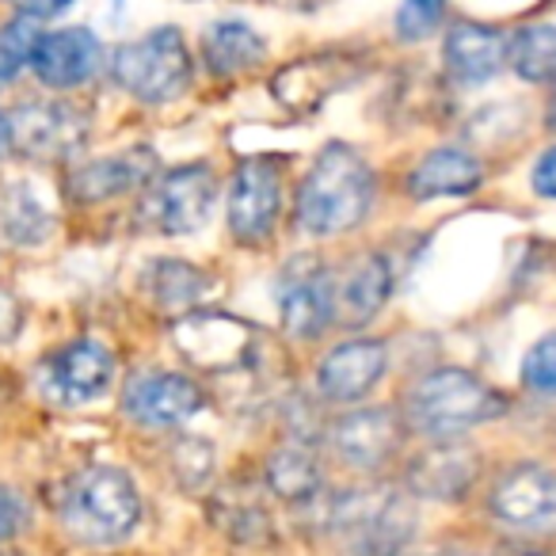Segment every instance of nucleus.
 Masks as SVG:
<instances>
[{
  "label": "nucleus",
  "instance_id": "f257e3e1",
  "mask_svg": "<svg viewBox=\"0 0 556 556\" xmlns=\"http://www.w3.org/2000/svg\"><path fill=\"white\" fill-rule=\"evenodd\" d=\"M374 202V168L351 146H325L298 187V225L313 237H336L366 222Z\"/></svg>",
  "mask_w": 556,
  "mask_h": 556
},
{
  "label": "nucleus",
  "instance_id": "f03ea898",
  "mask_svg": "<svg viewBox=\"0 0 556 556\" xmlns=\"http://www.w3.org/2000/svg\"><path fill=\"white\" fill-rule=\"evenodd\" d=\"M138 488L126 472L108 469V465H92V469L77 472L62 492V522L77 538L96 541V545L123 541L138 526Z\"/></svg>",
  "mask_w": 556,
  "mask_h": 556
},
{
  "label": "nucleus",
  "instance_id": "7ed1b4c3",
  "mask_svg": "<svg viewBox=\"0 0 556 556\" xmlns=\"http://www.w3.org/2000/svg\"><path fill=\"white\" fill-rule=\"evenodd\" d=\"M503 401L469 370H431L408 396V424L427 439H454L484 419L500 416Z\"/></svg>",
  "mask_w": 556,
  "mask_h": 556
},
{
  "label": "nucleus",
  "instance_id": "20e7f679",
  "mask_svg": "<svg viewBox=\"0 0 556 556\" xmlns=\"http://www.w3.org/2000/svg\"><path fill=\"white\" fill-rule=\"evenodd\" d=\"M111 77L141 103H168L191 85V50L179 27H156L111 58Z\"/></svg>",
  "mask_w": 556,
  "mask_h": 556
},
{
  "label": "nucleus",
  "instance_id": "39448f33",
  "mask_svg": "<svg viewBox=\"0 0 556 556\" xmlns=\"http://www.w3.org/2000/svg\"><path fill=\"white\" fill-rule=\"evenodd\" d=\"M217 199V179L206 164H187V168H172L168 176H161L149 191L146 206V225L156 232H194L210 222V210Z\"/></svg>",
  "mask_w": 556,
  "mask_h": 556
},
{
  "label": "nucleus",
  "instance_id": "423d86ee",
  "mask_svg": "<svg viewBox=\"0 0 556 556\" xmlns=\"http://www.w3.org/2000/svg\"><path fill=\"white\" fill-rule=\"evenodd\" d=\"M282 210V168L275 161H244L229 187V229L240 244H260L270 237Z\"/></svg>",
  "mask_w": 556,
  "mask_h": 556
},
{
  "label": "nucleus",
  "instance_id": "0eeeda50",
  "mask_svg": "<svg viewBox=\"0 0 556 556\" xmlns=\"http://www.w3.org/2000/svg\"><path fill=\"white\" fill-rule=\"evenodd\" d=\"M492 510L522 533L556 530V472L545 465H515L492 488Z\"/></svg>",
  "mask_w": 556,
  "mask_h": 556
},
{
  "label": "nucleus",
  "instance_id": "6e6552de",
  "mask_svg": "<svg viewBox=\"0 0 556 556\" xmlns=\"http://www.w3.org/2000/svg\"><path fill=\"white\" fill-rule=\"evenodd\" d=\"M278 313H282V328L294 340H317L336 320L332 275L313 260L290 263L278 282Z\"/></svg>",
  "mask_w": 556,
  "mask_h": 556
},
{
  "label": "nucleus",
  "instance_id": "1a4fd4ad",
  "mask_svg": "<svg viewBox=\"0 0 556 556\" xmlns=\"http://www.w3.org/2000/svg\"><path fill=\"white\" fill-rule=\"evenodd\" d=\"M115 378V358L103 343L77 340L47 358V389L62 404H88Z\"/></svg>",
  "mask_w": 556,
  "mask_h": 556
},
{
  "label": "nucleus",
  "instance_id": "9d476101",
  "mask_svg": "<svg viewBox=\"0 0 556 556\" xmlns=\"http://www.w3.org/2000/svg\"><path fill=\"white\" fill-rule=\"evenodd\" d=\"M123 408L141 427H179L202 408V393L184 374H141L126 386Z\"/></svg>",
  "mask_w": 556,
  "mask_h": 556
},
{
  "label": "nucleus",
  "instance_id": "9b49d317",
  "mask_svg": "<svg viewBox=\"0 0 556 556\" xmlns=\"http://www.w3.org/2000/svg\"><path fill=\"white\" fill-rule=\"evenodd\" d=\"M12 123V146L24 149L27 156H65L85 141V115L70 103H27Z\"/></svg>",
  "mask_w": 556,
  "mask_h": 556
},
{
  "label": "nucleus",
  "instance_id": "f8f14e48",
  "mask_svg": "<svg viewBox=\"0 0 556 556\" xmlns=\"http://www.w3.org/2000/svg\"><path fill=\"white\" fill-rule=\"evenodd\" d=\"M389 351L381 340H351L340 343L336 351H328L320 363V393L336 404H355L386 378Z\"/></svg>",
  "mask_w": 556,
  "mask_h": 556
},
{
  "label": "nucleus",
  "instance_id": "ddd939ff",
  "mask_svg": "<svg viewBox=\"0 0 556 556\" xmlns=\"http://www.w3.org/2000/svg\"><path fill=\"white\" fill-rule=\"evenodd\" d=\"M31 70L50 88H77L100 70V39L88 27L42 31L35 42Z\"/></svg>",
  "mask_w": 556,
  "mask_h": 556
},
{
  "label": "nucleus",
  "instance_id": "4468645a",
  "mask_svg": "<svg viewBox=\"0 0 556 556\" xmlns=\"http://www.w3.org/2000/svg\"><path fill=\"white\" fill-rule=\"evenodd\" d=\"M332 446L355 469H378L401 446V419L389 408H363L351 412L336 424Z\"/></svg>",
  "mask_w": 556,
  "mask_h": 556
},
{
  "label": "nucleus",
  "instance_id": "2eb2a0df",
  "mask_svg": "<svg viewBox=\"0 0 556 556\" xmlns=\"http://www.w3.org/2000/svg\"><path fill=\"white\" fill-rule=\"evenodd\" d=\"M176 343L191 363L206 366V370H225V366H237L248 358L252 332L225 313H202V317H187L176 328Z\"/></svg>",
  "mask_w": 556,
  "mask_h": 556
},
{
  "label": "nucleus",
  "instance_id": "dca6fc26",
  "mask_svg": "<svg viewBox=\"0 0 556 556\" xmlns=\"http://www.w3.org/2000/svg\"><path fill=\"white\" fill-rule=\"evenodd\" d=\"M332 290H336V320L348 328H363L389 302L393 275H389V263L381 255H358L340 278H332Z\"/></svg>",
  "mask_w": 556,
  "mask_h": 556
},
{
  "label": "nucleus",
  "instance_id": "f3484780",
  "mask_svg": "<svg viewBox=\"0 0 556 556\" xmlns=\"http://www.w3.org/2000/svg\"><path fill=\"white\" fill-rule=\"evenodd\" d=\"M446 65L457 80H488L507 65V39H503L495 27H484V24H469L462 20L457 27H450L446 35Z\"/></svg>",
  "mask_w": 556,
  "mask_h": 556
},
{
  "label": "nucleus",
  "instance_id": "a211bd4d",
  "mask_svg": "<svg viewBox=\"0 0 556 556\" xmlns=\"http://www.w3.org/2000/svg\"><path fill=\"white\" fill-rule=\"evenodd\" d=\"M153 176V156L146 149H130V153L118 156H103V161H92L85 168L73 172L70 179V194L77 202H103L115 199V194H126L130 187L146 184Z\"/></svg>",
  "mask_w": 556,
  "mask_h": 556
},
{
  "label": "nucleus",
  "instance_id": "6ab92c4d",
  "mask_svg": "<svg viewBox=\"0 0 556 556\" xmlns=\"http://www.w3.org/2000/svg\"><path fill=\"white\" fill-rule=\"evenodd\" d=\"M480 164L477 156L462 153V149H434L412 168L408 191L412 199H454V194H469L480 187Z\"/></svg>",
  "mask_w": 556,
  "mask_h": 556
},
{
  "label": "nucleus",
  "instance_id": "aec40b11",
  "mask_svg": "<svg viewBox=\"0 0 556 556\" xmlns=\"http://www.w3.org/2000/svg\"><path fill=\"white\" fill-rule=\"evenodd\" d=\"M480 462L472 450L462 446H439L427 450L408 472V484L419 495H434V500H457V495L469 492V484L477 480Z\"/></svg>",
  "mask_w": 556,
  "mask_h": 556
},
{
  "label": "nucleus",
  "instance_id": "412c9836",
  "mask_svg": "<svg viewBox=\"0 0 556 556\" xmlns=\"http://www.w3.org/2000/svg\"><path fill=\"white\" fill-rule=\"evenodd\" d=\"M263 54H267V42L244 20H222L202 39V58H206L214 77H232V73L255 70L263 62Z\"/></svg>",
  "mask_w": 556,
  "mask_h": 556
},
{
  "label": "nucleus",
  "instance_id": "4be33fe9",
  "mask_svg": "<svg viewBox=\"0 0 556 556\" xmlns=\"http://www.w3.org/2000/svg\"><path fill=\"white\" fill-rule=\"evenodd\" d=\"M343 65H348L343 58L340 62L336 58H305V62H294L290 70H282L275 77V96L294 111H313L320 100H328L343 85L340 77Z\"/></svg>",
  "mask_w": 556,
  "mask_h": 556
},
{
  "label": "nucleus",
  "instance_id": "5701e85b",
  "mask_svg": "<svg viewBox=\"0 0 556 556\" xmlns=\"http://www.w3.org/2000/svg\"><path fill=\"white\" fill-rule=\"evenodd\" d=\"M507 62L522 80H553L556 77V27L553 24H530L518 27L515 39L507 42Z\"/></svg>",
  "mask_w": 556,
  "mask_h": 556
},
{
  "label": "nucleus",
  "instance_id": "b1692460",
  "mask_svg": "<svg viewBox=\"0 0 556 556\" xmlns=\"http://www.w3.org/2000/svg\"><path fill=\"white\" fill-rule=\"evenodd\" d=\"M0 232L16 240L20 248L42 244L50 237V214L27 187H9L4 202H0Z\"/></svg>",
  "mask_w": 556,
  "mask_h": 556
},
{
  "label": "nucleus",
  "instance_id": "393cba45",
  "mask_svg": "<svg viewBox=\"0 0 556 556\" xmlns=\"http://www.w3.org/2000/svg\"><path fill=\"white\" fill-rule=\"evenodd\" d=\"M267 480L282 500H302V495H309L317 488L320 472L313 454H305V450H282V454L270 457Z\"/></svg>",
  "mask_w": 556,
  "mask_h": 556
},
{
  "label": "nucleus",
  "instance_id": "a878e982",
  "mask_svg": "<svg viewBox=\"0 0 556 556\" xmlns=\"http://www.w3.org/2000/svg\"><path fill=\"white\" fill-rule=\"evenodd\" d=\"M153 298L164 305V309H191L194 302L202 298L206 290V278L202 270L187 267V263H156L153 270Z\"/></svg>",
  "mask_w": 556,
  "mask_h": 556
},
{
  "label": "nucleus",
  "instance_id": "bb28decb",
  "mask_svg": "<svg viewBox=\"0 0 556 556\" xmlns=\"http://www.w3.org/2000/svg\"><path fill=\"white\" fill-rule=\"evenodd\" d=\"M522 381L533 393H556V332L533 343L522 358Z\"/></svg>",
  "mask_w": 556,
  "mask_h": 556
},
{
  "label": "nucleus",
  "instance_id": "cd10ccee",
  "mask_svg": "<svg viewBox=\"0 0 556 556\" xmlns=\"http://www.w3.org/2000/svg\"><path fill=\"white\" fill-rule=\"evenodd\" d=\"M442 24V4H431V0H412V4H401L396 12V39L404 42H419Z\"/></svg>",
  "mask_w": 556,
  "mask_h": 556
},
{
  "label": "nucleus",
  "instance_id": "c85d7f7f",
  "mask_svg": "<svg viewBox=\"0 0 556 556\" xmlns=\"http://www.w3.org/2000/svg\"><path fill=\"white\" fill-rule=\"evenodd\" d=\"M27 526V507L12 488H0V541L16 538Z\"/></svg>",
  "mask_w": 556,
  "mask_h": 556
},
{
  "label": "nucleus",
  "instance_id": "c756f323",
  "mask_svg": "<svg viewBox=\"0 0 556 556\" xmlns=\"http://www.w3.org/2000/svg\"><path fill=\"white\" fill-rule=\"evenodd\" d=\"M533 191L545 194V199H556V146L545 149V156L533 164Z\"/></svg>",
  "mask_w": 556,
  "mask_h": 556
},
{
  "label": "nucleus",
  "instance_id": "7c9ffc66",
  "mask_svg": "<svg viewBox=\"0 0 556 556\" xmlns=\"http://www.w3.org/2000/svg\"><path fill=\"white\" fill-rule=\"evenodd\" d=\"M9 149H12V123H9V115L0 111V156L9 153Z\"/></svg>",
  "mask_w": 556,
  "mask_h": 556
},
{
  "label": "nucleus",
  "instance_id": "2f4dec72",
  "mask_svg": "<svg viewBox=\"0 0 556 556\" xmlns=\"http://www.w3.org/2000/svg\"><path fill=\"white\" fill-rule=\"evenodd\" d=\"M545 123H548V130H556V92H553V100H548V111H545Z\"/></svg>",
  "mask_w": 556,
  "mask_h": 556
},
{
  "label": "nucleus",
  "instance_id": "473e14b6",
  "mask_svg": "<svg viewBox=\"0 0 556 556\" xmlns=\"http://www.w3.org/2000/svg\"><path fill=\"white\" fill-rule=\"evenodd\" d=\"M446 556H457V553H446Z\"/></svg>",
  "mask_w": 556,
  "mask_h": 556
}]
</instances>
